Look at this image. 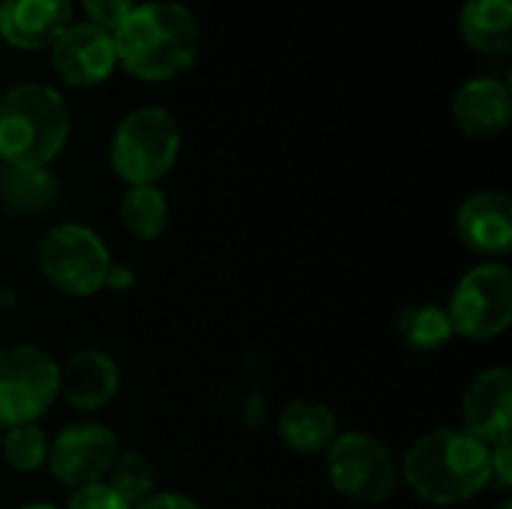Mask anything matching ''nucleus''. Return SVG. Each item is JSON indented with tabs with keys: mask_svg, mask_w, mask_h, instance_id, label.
<instances>
[{
	"mask_svg": "<svg viewBox=\"0 0 512 509\" xmlns=\"http://www.w3.org/2000/svg\"><path fill=\"white\" fill-rule=\"evenodd\" d=\"M51 66L57 78L69 87H96L120 66L114 33L84 21L69 24V30L51 45Z\"/></svg>",
	"mask_w": 512,
	"mask_h": 509,
	"instance_id": "obj_10",
	"label": "nucleus"
},
{
	"mask_svg": "<svg viewBox=\"0 0 512 509\" xmlns=\"http://www.w3.org/2000/svg\"><path fill=\"white\" fill-rule=\"evenodd\" d=\"M60 393V366L33 345L0 348V429L36 423Z\"/></svg>",
	"mask_w": 512,
	"mask_h": 509,
	"instance_id": "obj_6",
	"label": "nucleus"
},
{
	"mask_svg": "<svg viewBox=\"0 0 512 509\" xmlns=\"http://www.w3.org/2000/svg\"><path fill=\"white\" fill-rule=\"evenodd\" d=\"M57 177L48 168L0 165V207L15 216H39L57 201Z\"/></svg>",
	"mask_w": 512,
	"mask_h": 509,
	"instance_id": "obj_18",
	"label": "nucleus"
},
{
	"mask_svg": "<svg viewBox=\"0 0 512 509\" xmlns=\"http://www.w3.org/2000/svg\"><path fill=\"white\" fill-rule=\"evenodd\" d=\"M81 6H84L90 24L114 33L129 18V12L135 9V0H81Z\"/></svg>",
	"mask_w": 512,
	"mask_h": 509,
	"instance_id": "obj_23",
	"label": "nucleus"
},
{
	"mask_svg": "<svg viewBox=\"0 0 512 509\" xmlns=\"http://www.w3.org/2000/svg\"><path fill=\"white\" fill-rule=\"evenodd\" d=\"M69 509H132L111 486L105 483H93L84 489H75Z\"/></svg>",
	"mask_w": 512,
	"mask_h": 509,
	"instance_id": "obj_24",
	"label": "nucleus"
},
{
	"mask_svg": "<svg viewBox=\"0 0 512 509\" xmlns=\"http://www.w3.org/2000/svg\"><path fill=\"white\" fill-rule=\"evenodd\" d=\"M276 429H279V438L285 441V447L294 453H303V456L327 453V447L339 435L333 408L312 402V399H297V402L285 405Z\"/></svg>",
	"mask_w": 512,
	"mask_h": 509,
	"instance_id": "obj_16",
	"label": "nucleus"
},
{
	"mask_svg": "<svg viewBox=\"0 0 512 509\" xmlns=\"http://www.w3.org/2000/svg\"><path fill=\"white\" fill-rule=\"evenodd\" d=\"M120 369L105 351H78L60 369V393L75 411H99L114 402Z\"/></svg>",
	"mask_w": 512,
	"mask_h": 509,
	"instance_id": "obj_15",
	"label": "nucleus"
},
{
	"mask_svg": "<svg viewBox=\"0 0 512 509\" xmlns=\"http://www.w3.org/2000/svg\"><path fill=\"white\" fill-rule=\"evenodd\" d=\"M453 333L486 342L498 339L512 321V273L504 264H480L465 273L447 306Z\"/></svg>",
	"mask_w": 512,
	"mask_h": 509,
	"instance_id": "obj_8",
	"label": "nucleus"
},
{
	"mask_svg": "<svg viewBox=\"0 0 512 509\" xmlns=\"http://www.w3.org/2000/svg\"><path fill=\"white\" fill-rule=\"evenodd\" d=\"M459 240L483 255H507L512 249V204L504 192H474L456 210Z\"/></svg>",
	"mask_w": 512,
	"mask_h": 509,
	"instance_id": "obj_13",
	"label": "nucleus"
},
{
	"mask_svg": "<svg viewBox=\"0 0 512 509\" xmlns=\"http://www.w3.org/2000/svg\"><path fill=\"white\" fill-rule=\"evenodd\" d=\"M69 138L66 99L48 84H18L0 99V165L48 168Z\"/></svg>",
	"mask_w": 512,
	"mask_h": 509,
	"instance_id": "obj_3",
	"label": "nucleus"
},
{
	"mask_svg": "<svg viewBox=\"0 0 512 509\" xmlns=\"http://www.w3.org/2000/svg\"><path fill=\"white\" fill-rule=\"evenodd\" d=\"M465 432L480 438L483 444H498L510 438L512 429V372L510 369H486L480 372L465 399H462Z\"/></svg>",
	"mask_w": 512,
	"mask_h": 509,
	"instance_id": "obj_12",
	"label": "nucleus"
},
{
	"mask_svg": "<svg viewBox=\"0 0 512 509\" xmlns=\"http://www.w3.org/2000/svg\"><path fill=\"white\" fill-rule=\"evenodd\" d=\"M495 509H512V504H507V501H504V504H498Z\"/></svg>",
	"mask_w": 512,
	"mask_h": 509,
	"instance_id": "obj_29",
	"label": "nucleus"
},
{
	"mask_svg": "<svg viewBox=\"0 0 512 509\" xmlns=\"http://www.w3.org/2000/svg\"><path fill=\"white\" fill-rule=\"evenodd\" d=\"M117 63L141 81H168L186 72L201 51V27L183 3H135L114 30Z\"/></svg>",
	"mask_w": 512,
	"mask_h": 509,
	"instance_id": "obj_1",
	"label": "nucleus"
},
{
	"mask_svg": "<svg viewBox=\"0 0 512 509\" xmlns=\"http://www.w3.org/2000/svg\"><path fill=\"white\" fill-rule=\"evenodd\" d=\"M21 509H57V507H51V504H27V507H21Z\"/></svg>",
	"mask_w": 512,
	"mask_h": 509,
	"instance_id": "obj_28",
	"label": "nucleus"
},
{
	"mask_svg": "<svg viewBox=\"0 0 512 509\" xmlns=\"http://www.w3.org/2000/svg\"><path fill=\"white\" fill-rule=\"evenodd\" d=\"M120 456L117 438L108 426L99 423H72L51 444L45 465L57 477V483L69 489H84L102 483Z\"/></svg>",
	"mask_w": 512,
	"mask_h": 509,
	"instance_id": "obj_9",
	"label": "nucleus"
},
{
	"mask_svg": "<svg viewBox=\"0 0 512 509\" xmlns=\"http://www.w3.org/2000/svg\"><path fill=\"white\" fill-rule=\"evenodd\" d=\"M396 330H399L402 342L414 351H438V348L450 345V339L456 336L447 309L432 306V303L402 309Z\"/></svg>",
	"mask_w": 512,
	"mask_h": 509,
	"instance_id": "obj_20",
	"label": "nucleus"
},
{
	"mask_svg": "<svg viewBox=\"0 0 512 509\" xmlns=\"http://www.w3.org/2000/svg\"><path fill=\"white\" fill-rule=\"evenodd\" d=\"M510 87L498 78H471L453 96V120L471 138H495L510 126Z\"/></svg>",
	"mask_w": 512,
	"mask_h": 509,
	"instance_id": "obj_14",
	"label": "nucleus"
},
{
	"mask_svg": "<svg viewBox=\"0 0 512 509\" xmlns=\"http://www.w3.org/2000/svg\"><path fill=\"white\" fill-rule=\"evenodd\" d=\"M489 456H492V480H498L504 489L512 486V468H510V438L498 441L489 447Z\"/></svg>",
	"mask_w": 512,
	"mask_h": 509,
	"instance_id": "obj_25",
	"label": "nucleus"
},
{
	"mask_svg": "<svg viewBox=\"0 0 512 509\" xmlns=\"http://www.w3.org/2000/svg\"><path fill=\"white\" fill-rule=\"evenodd\" d=\"M459 30L474 51L507 54L512 48V0H465Z\"/></svg>",
	"mask_w": 512,
	"mask_h": 509,
	"instance_id": "obj_17",
	"label": "nucleus"
},
{
	"mask_svg": "<svg viewBox=\"0 0 512 509\" xmlns=\"http://www.w3.org/2000/svg\"><path fill=\"white\" fill-rule=\"evenodd\" d=\"M120 222L135 240H156L168 225V201L159 186H129L120 201Z\"/></svg>",
	"mask_w": 512,
	"mask_h": 509,
	"instance_id": "obj_19",
	"label": "nucleus"
},
{
	"mask_svg": "<svg viewBox=\"0 0 512 509\" xmlns=\"http://www.w3.org/2000/svg\"><path fill=\"white\" fill-rule=\"evenodd\" d=\"M402 474L411 492L435 507L465 504L492 480L489 444L465 429H435L405 453Z\"/></svg>",
	"mask_w": 512,
	"mask_h": 509,
	"instance_id": "obj_2",
	"label": "nucleus"
},
{
	"mask_svg": "<svg viewBox=\"0 0 512 509\" xmlns=\"http://www.w3.org/2000/svg\"><path fill=\"white\" fill-rule=\"evenodd\" d=\"M36 264L51 288L66 297H93L105 288L111 252L102 237L78 222L48 228L36 246Z\"/></svg>",
	"mask_w": 512,
	"mask_h": 509,
	"instance_id": "obj_5",
	"label": "nucleus"
},
{
	"mask_svg": "<svg viewBox=\"0 0 512 509\" xmlns=\"http://www.w3.org/2000/svg\"><path fill=\"white\" fill-rule=\"evenodd\" d=\"M72 24L69 0H3L0 36L21 51L51 48Z\"/></svg>",
	"mask_w": 512,
	"mask_h": 509,
	"instance_id": "obj_11",
	"label": "nucleus"
},
{
	"mask_svg": "<svg viewBox=\"0 0 512 509\" xmlns=\"http://www.w3.org/2000/svg\"><path fill=\"white\" fill-rule=\"evenodd\" d=\"M132 509H201L192 498L186 495H174V492H159V495H150L144 498L141 504H135Z\"/></svg>",
	"mask_w": 512,
	"mask_h": 509,
	"instance_id": "obj_26",
	"label": "nucleus"
},
{
	"mask_svg": "<svg viewBox=\"0 0 512 509\" xmlns=\"http://www.w3.org/2000/svg\"><path fill=\"white\" fill-rule=\"evenodd\" d=\"M180 153V126L159 108L147 105L126 114L111 138V168L129 186H156L177 162Z\"/></svg>",
	"mask_w": 512,
	"mask_h": 509,
	"instance_id": "obj_4",
	"label": "nucleus"
},
{
	"mask_svg": "<svg viewBox=\"0 0 512 509\" xmlns=\"http://www.w3.org/2000/svg\"><path fill=\"white\" fill-rule=\"evenodd\" d=\"M129 507L141 504L144 498L153 495V486H156V471L150 465L147 456L141 453H123L114 459L111 471H108V483Z\"/></svg>",
	"mask_w": 512,
	"mask_h": 509,
	"instance_id": "obj_22",
	"label": "nucleus"
},
{
	"mask_svg": "<svg viewBox=\"0 0 512 509\" xmlns=\"http://www.w3.org/2000/svg\"><path fill=\"white\" fill-rule=\"evenodd\" d=\"M327 477L342 498L366 507L384 504L399 483L390 450L366 432L336 435L327 447Z\"/></svg>",
	"mask_w": 512,
	"mask_h": 509,
	"instance_id": "obj_7",
	"label": "nucleus"
},
{
	"mask_svg": "<svg viewBox=\"0 0 512 509\" xmlns=\"http://www.w3.org/2000/svg\"><path fill=\"white\" fill-rule=\"evenodd\" d=\"M0 456L6 459V465L12 471L30 474V471L45 465V459H48V438H45V432L36 423L12 426V429L0 432Z\"/></svg>",
	"mask_w": 512,
	"mask_h": 509,
	"instance_id": "obj_21",
	"label": "nucleus"
},
{
	"mask_svg": "<svg viewBox=\"0 0 512 509\" xmlns=\"http://www.w3.org/2000/svg\"><path fill=\"white\" fill-rule=\"evenodd\" d=\"M129 285H132V273H129L123 264H111L108 279H105V288H111V291H126Z\"/></svg>",
	"mask_w": 512,
	"mask_h": 509,
	"instance_id": "obj_27",
	"label": "nucleus"
}]
</instances>
